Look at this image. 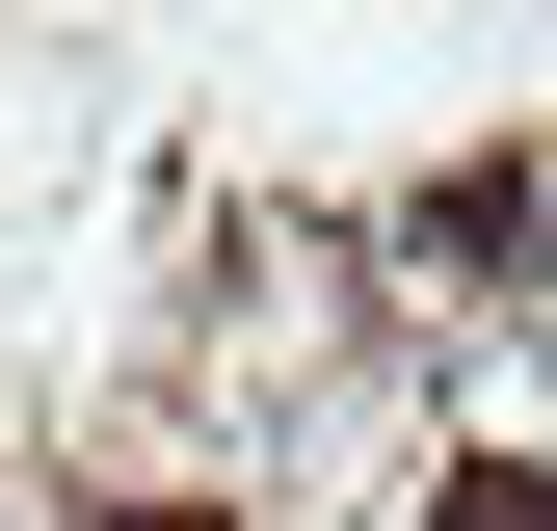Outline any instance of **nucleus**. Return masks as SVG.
<instances>
[{"label":"nucleus","mask_w":557,"mask_h":531,"mask_svg":"<svg viewBox=\"0 0 557 531\" xmlns=\"http://www.w3.org/2000/svg\"><path fill=\"white\" fill-rule=\"evenodd\" d=\"M425 266H451V293H531V266H557V186L531 160H451L425 186Z\"/></svg>","instance_id":"obj_1"},{"label":"nucleus","mask_w":557,"mask_h":531,"mask_svg":"<svg viewBox=\"0 0 557 531\" xmlns=\"http://www.w3.org/2000/svg\"><path fill=\"white\" fill-rule=\"evenodd\" d=\"M425 531H557V452H451V479H425Z\"/></svg>","instance_id":"obj_2"},{"label":"nucleus","mask_w":557,"mask_h":531,"mask_svg":"<svg viewBox=\"0 0 557 531\" xmlns=\"http://www.w3.org/2000/svg\"><path fill=\"white\" fill-rule=\"evenodd\" d=\"M81 531H239V505H81Z\"/></svg>","instance_id":"obj_3"}]
</instances>
